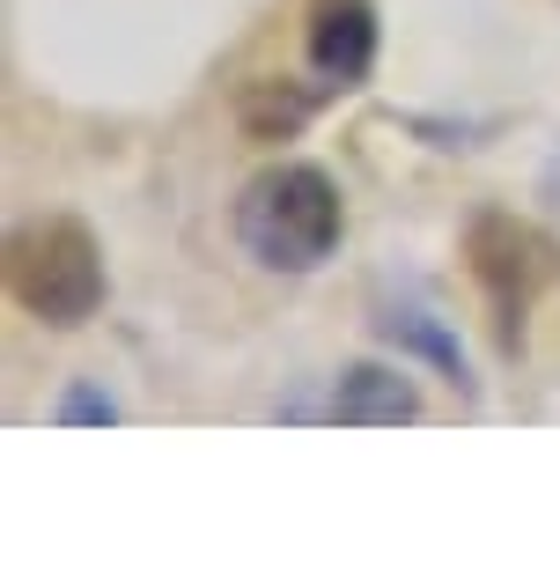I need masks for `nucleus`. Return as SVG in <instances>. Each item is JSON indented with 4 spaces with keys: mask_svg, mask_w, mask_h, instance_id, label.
Wrapping results in <instances>:
<instances>
[{
    "mask_svg": "<svg viewBox=\"0 0 560 568\" xmlns=\"http://www.w3.org/2000/svg\"><path fill=\"white\" fill-rule=\"evenodd\" d=\"M310 111H317L310 89H295V82H251L244 104H236V119H244L251 141H295Z\"/></svg>",
    "mask_w": 560,
    "mask_h": 568,
    "instance_id": "nucleus-7",
    "label": "nucleus"
},
{
    "mask_svg": "<svg viewBox=\"0 0 560 568\" xmlns=\"http://www.w3.org/2000/svg\"><path fill=\"white\" fill-rule=\"evenodd\" d=\"M376 339H391L398 355H420V362H436L442 377L472 399V362H465V347H457V333L442 325L428 303H384L376 311Z\"/></svg>",
    "mask_w": 560,
    "mask_h": 568,
    "instance_id": "nucleus-6",
    "label": "nucleus"
},
{
    "mask_svg": "<svg viewBox=\"0 0 560 568\" xmlns=\"http://www.w3.org/2000/svg\"><path fill=\"white\" fill-rule=\"evenodd\" d=\"M333 422L339 428H406V422H420V392H414V377H398L384 362H354L333 392Z\"/></svg>",
    "mask_w": 560,
    "mask_h": 568,
    "instance_id": "nucleus-5",
    "label": "nucleus"
},
{
    "mask_svg": "<svg viewBox=\"0 0 560 568\" xmlns=\"http://www.w3.org/2000/svg\"><path fill=\"white\" fill-rule=\"evenodd\" d=\"M303 52H310L317 89H362L376 67V8L369 0H310Z\"/></svg>",
    "mask_w": 560,
    "mask_h": 568,
    "instance_id": "nucleus-4",
    "label": "nucleus"
},
{
    "mask_svg": "<svg viewBox=\"0 0 560 568\" xmlns=\"http://www.w3.org/2000/svg\"><path fill=\"white\" fill-rule=\"evenodd\" d=\"M347 236L339 185L317 163H273L236 192V244L266 274H317Z\"/></svg>",
    "mask_w": 560,
    "mask_h": 568,
    "instance_id": "nucleus-1",
    "label": "nucleus"
},
{
    "mask_svg": "<svg viewBox=\"0 0 560 568\" xmlns=\"http://www.w3.org/2000/svg\"><path fill=\"white\" fill-rule=\"evenodd\" d=\"M465 266H472L479 295L495 303V333H501V347L517 355L523 311H531V303H539V295L560 281V244L539 230V222H523V214L479 207L472 222H465Z\"/></svg>",
    "mask_w": 560,
    "mask_h": 568,
    "instance_id": "nucleus-3",
    "label": "nucleus"
},
{
    "mask_svg": "<svg viewBox=\"0 0 560 568\" xmlns=\"http://www.w3.org/2000/svg\"><path fill=\"white\" fill-rule=\"evenodd\" d=\"M52 422H67V428H111V422H119V399L96 392V384H67L60 406H52Z\"/></svg>",
    "mask_w": 560,
    "mask_h": 568,
    "instance_id": "nucleus-8",
    "label": "nucleus"
},
{
    "mask_svg": "<svg viewBox=\"0 0 560 568\" xmlns=\"http://www.w3.org/2000/svg\"><path fill=\"white\" fill-rule=\"evenodd\" d=\"M8 288L30 317L60 325V333L89 325L104 311V252L74 214H52V222H38L8 244Z\"/></svg>",
    "mask_w": 560,
    "mask_h": 568,
    "instance_id": "nucleus-2",
    "label": "nucleus"
}]
</instances>
